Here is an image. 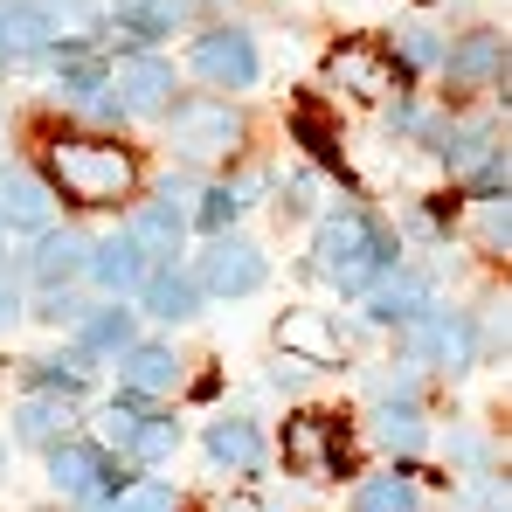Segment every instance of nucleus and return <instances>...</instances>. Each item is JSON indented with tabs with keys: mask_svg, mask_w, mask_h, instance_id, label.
<instances>
[{
	"mask_svg": "<svg viewBox=\"0 0 512 512\" xmlns=\"http://www.w3.org/2000/svg\"><path fill=\"white\" fill-rule=\"evenodd\" d=\"M429 312V284L416 270H402V263H388L374 284H367V319H381V326H409V319H423Z\"/></svg>",
	"mask_w": 512,
	"mask_h": 512,
	"instance_id": "obj_10",
	"label": "nucleus"
},
{
	"mask_svg": "<svg viewBox=\"0 0 512 512\" xmlns=\"http://www.w3.org/2000/svg\"><path fill=\"white\" fill-rule=\"evenodd\" d=\"M104 90L118 97V111H125V118H132V111H167V97H173V63H167V56L132 49V56L104 63Z\"/></svg>",
	"mask_w": 512,
	"mask_h": 512,
	"instance_id": "obj_6",
	"label": "nucleus"
},
{
	"mask_svg": "<svg viewBox=\"0 0 512 512\" xmlns=\"http://www.w3.org/2000/svg\"><path fill=\"white\" fill-rule=\"evenodd\" d=\"M49 49V21H42V7H28V0H0V70L7 63H28V56H42Z\"/></svg>",
	"mask_w": 512,
	"mask_h": 512,
	"instance_id": "obj_14",
	"label": "nucleus"
},
{
	"mask_svg": "<svg viewBox=\"0 0 512 512\" xmlns=\"http://www.w3.org/2000/svg\"><path fill=\"white\" fill-rule=\"evenodd\" d=\"M84 270L97 277V291H111V298H132L139 284H146V256L132 250L125 236H111V243H90V256H84Z\"/></svg>",
	"mask_w": 512,
	"mask_h": 512,
	"instance_id": "obj_12",
	"label": "nucleus"
},
{
	"mask_svg": "<svg viewBox=\"0 0 512 512\" xmlns=\"http://www.w3.org/2000/svg\"><path fill=\"white\" fill-rule=\"evenodd\" d=\"M49 485L70 499V506H104L111 492H118V471L104 464V450H90V443H49Z\"/></svg>",
	"mask_w": 512,
	"mask_h": 512,
	"instance_id": "obj_4",
	"label": "nucleus"
},
{
	"mask_svg": "<svg viewBox=\"0 0 512 512\" xmlns=\"http://www.w3.org/2000/svg\"><path fill=\"white\" fill-rule=\"evenodd\" d=\"M402 56H409V63H443V42H436L429 28H409V35H402Z\"/></svg>",
	"mask_w": 512,
	"mask_h": 512,
	"instance_id": "obj_31",
	"label": "nucleus"
},
{
	"mask_svg": "<svg viewBox=\"0 0 512 512\" xmlns=\"http://www.w3.org/2000/svg\"><path fill=\"white\" fill-rule=\"evenodd\" d=\"M374 436L388 450H416L423 443V409L416 402H374Z\"/></svg>",
	"mask_w": 512,
	"mask_h": 512,
	"instance_id": "obj_25",
	"label": "nucleus"
},
{
	"mask_svg": "<svg viewBox=\"0 0 512 512\" xmlns=\"http://www.w3.org/2000/svg\"><path fill=\"white\" fill-rule=\"evenodd\" d=\"M180 208H167V201H153V208H139L132 215V229H125V243L146 256V263H173L180 256Z\"/></svg>",
	"mask_w": 512,
	"mask_h": 512,
	"instance_id": "obj_15",
	"label": "nucleus"
},
{
	"mask_svg": "<svg viewBox=\"0 0 512 512\" xmlns=\"http://www.w3.org/2000/svg\"><path fill=\"white\" fill-rule=\"evenodd\" d=\"M132 346V312L125 305H104L77 319V353H125Z\"/></svg>",
	"mask_w": 512,
	"mask_h": 512,
	"instance_id": "obj_20",
	"label": "nucleus"
},
{
	"mask_svg": "<svg viewBox=\"0 0 512 512\" xmlns=\"http://www.w3.org/2000/svg\"><path fill=\"white\" fill-rule=\"evenodd\" d=\"M187 63H194L201 84H215V90H250L256 84V42L243 28H208V35H194Z\"/></svg>",
	"mask_w": 512,
	"mask_h": 512,
	"instance_id": "obj_5",
	"label": "nucleus"
},
{
	"mask_svg": "<svg viewBox=\"0 0 512 512\" xmlns=\"http://www.w3.org/2000/svg\"><path fill=\"white\" fill-rule=\"evenodd\" d=\"M353 512H416V485L409 478H367L360 492H353Z\"/></svg>",
	"mask_w": 512,
	"mask_h": 512,
	"instance_id": "obj_26",
	"label": "nucleus"
},
{
	"mask_svg": "<svg viewBox=\"0 0 512 512\" xmlns=\"http://www.w3.org/2000/svg\"><path fill=\"white\" fill-rule=\"evenodd\" d=\"M243 215V201H236V187H201V201H194V222L208 229V236H222L229 222Z\"/></svg>",
	"mask_w": 512,
	"mask_h": 512,
	"instance_id": "obj_29",
	"label": "nucleus"
},
{
	"mask_svg": "<svg viewBox=\"0 0 512 512\" xmlns=\"http://www.w3.org/2000/svg\"><path fill=\"white\" fill-rule=\"evenodd\" d=\"M312 256H319V277H333L340 291H367V284H374L402 250H395L388 229H374L367 215H333V222L319 229Z\"/></svg>",
	"mask_w": 512,
	"mask_h": 512,
	"instance_id": "obj_2",
	"label": "nucleus"
},
{
	"mask_svg": "<svg viewBox=\"0 0 512 512\" xmlns=\"http://www.w3.org/2000/svg\"><path fill=\"white\" fill-rule=\"evenodd\" d=\"M49 180L77 208H118L139 187V160L111 139H56L49 146Z\"/></svg>",
	"mask_w": 512,
	"mask_h": 512,
	"instance_id": "obj_1",
	"label": "nucleus"
},
{
	"mask_svg": "<svg viewBox=\"0 0 512 512\" xmlns=\"http://www.w3.org/2000/svg\"><path fill=\"white\" fill-rule=\"evenodd\" d=\"M111 14H118V28H132V35H173V21L187 14V0H111Z\"/></svg>",
	"mask_w": 512,
	"mask_h": 512,
	"instance_id": "obj_23",
	"label": "nucleus"
},
{
	"mask_svg": "<svg viewBox=\"0 0 512 512\" xmlns=\"http://www.w3.org/2000/svg\"><path fill=\"white\" fill-rule=\"evenodd\" d=\"M118 381H125V395H146V402H160L180 388V360H173V346H125L118 353Z\"/></svg>",
	"mask_w": 512,
	"mask_h": 512,
	"instance_id": "obj_11",
	"label": "nucleus"
},
{
	"mask_svg": "<svg viewBox=\"0 0 512 512\" xmlns=\"http://www.w3.org/2000/svg\"><path fill=\"white\" fill-rule=\"evenodd\" d=\"M167 139L187 160H222L243 146V111L222 97H180V104H167Z\"/></svg>",
	"mask_w": 512,
	"mask_h": 512,
	"instance_id": "obj_3",
	"label": "nucleus"
},
{
	"mask_svg": "<svg viewBox=\"0 0 512 512\" xmlns=\"http://www.w3.org/2000/svg\"><path fill=\"white\" fill-rule=\"evenodd\" d=\"M277 346H284V353H312L319 367H326V360H340V340H333V333H326L312 312H284V326H277Z\"/></svg>",
	"mask_w": 512,
	"mask_h": 512,
	"instance_id": "obj_24",
	"label": "nucleus"
},
{
	"mask_svg": "<svg viewBox=\"0 0 512 512\" xmlns=\"http://www.w3.org/2000/svg\"><path fill=\"white\" fill-rule=\"evenodd\" d=\"M443 160H450V173H478L499 167V146H492V125H457L450 132V146H443Z\"/></svg>",
	"mask_w": 512,
	"mask_h": 512,
	"instance_id": "obj_22",
	"label": "nucleus"
},
{
	"mask_svg": "<svg viewBox=\"0 0 512 512\" xmlns=\"http://www.w3.org/2000/svg\"><path fill=\"white\" fill-rule=\"evenodd\" d=\"M84 256H90L84 236H49V229H42V243H35V256H28V270H35L42 291H63L70 277H84Z\"/></svg>",
	"mask_w": 512,
	"mask_h": 512,
	"instance_id": "obj_18",
	"label": "nucleus"
},
{
	"mask_svg": "<svg viewBox=\"0 0 512 512\" xmlns=\"http://www.w3.org/2000/svg\"><path fill=\"white\" fill-rule=\"evenodd\" d=\"M28 381L42 395H77L90 381V367H84V353H70V360H28Z\"/></svg>",
	"mask_w": 512,
	"mask_h": 512,
	"instance_id": "obj_27",
	"label": "nucleus"
},
{
	"mask_svg": "<svg viewBox=\"0 0 512 512\" xmlns=\"http://www.w3.org/2000/svg\"><path fill=\"white\" fill-rule=\"evenodd\" d=\"M70 429H77L70 395H28V402H14V436H21V443H35V450L63 443Z\"/></svg>",
	"mask_w": 512,
	"mask_h": 512,
	"instance_id": "obj_13",
	"label": "nucleus"
},
{
	"mask_svg": "<svg viewBox=\"0 0 512 512\" xmlns=\"http://www.w3.org/2000/svg\"><path fill=\"white\" fill-rule=\"evenodd\" d=\"M208 457L229 464V471H256V464H263V436H256V423H243V416L208 423Z\"/></svg>",
	"mask_w": 512,
	"mask_h": 512,
	"instance_id": "obj_19",
	"label": "nucleus"
},
{
	"mask_svg": "<svg viewBox=\"0 0 512 512\" xmlns=\"http://www.w3.org/2000/svg\"><path fill=\"white\" fill-rule=\"evenodd\" d=\"M139 291H146V312H153V319H173V326H180V319H194V312H201V298H208V291H201L194 277H180L173 263L146 270V284H139Z\"/></svg>",
	"mask_w": 512,
	"mask_h": 512,
	"instance_id": "obj_16",
	"label": "nucleus"
},
{
	"mask_svg": "<svg viewBox=\"0 0 512 512\" xmlns=\"http://www.w3.org/2000/svg\"><path fill=\"white\" fill-rule=\"evenodd\" d=\"M326 84L346 90V97H367V104H381V97H395V90H402V70H395L381 49H367V42H346L340 56L326 63Z\"/></svg>",
	"mask_w": 512,
	"mask_h": 512,
	"instance_id": "obj_7",
	"label": "nucleus"
},
{
	"mask_svg": "<svg viewBox=\"0 0 512 512\" xmlns=\"http://www.w3.org/2000/svg\"><path fill=\"white\" fill-rule=\"evenodd\" d=\"M284 457H291L305 478H326V471L340 464V450H333V423H326V416H298V423L284 429Z\"/></svg>",
	"mask_w": 512,
	"mask_h": 512,
	"instance_id": "obj_17",
	"label": "nucleus"
},
{
	"mask_svg": "<svg viewBox=\"0 0 512 512\" xmlns=\"http://www.w3.org/2000/svg\"><path fill=\"white\" fill-rule=\"evenodd\" d=\"M229 512H250V506H229Z\"/></svg>",
	"mask_w": 512,
	"mask_h": 512,
	"instance_id": "obj_33",
	"label": "nucleus"
},
{
	"mask_svg": "<svg viewBox=\"0 0 512 512\" xmlns=\"http://www.w3.org/2000/svg\"><path fill=\"white\" fill-rule=\"evenodd\" d=\"M14 312H21V291H14V284H7V277H0V326H7V319H14Z\"/></svg>",
	"mask_w": 512,
	"mask_h": 512,
	"instance_id": "obj_32",
	"label": "nucleus"
},
{
	"mask_svg": "<svg viewBox=\"0 0 512 512\" xmlns=\"http://www.w3.org/2000/svg\"><path fill=\"white\" fill-rule=\"evenodd\" d=\"M478 236L485 250H506V194H478Z\"/></svg>",
	"mask_w": 512,
	"mask_h": 512,
	"instance_id": "obj_30",
	"label": "nucleus"
},
{
	"mask_svg": "<svg viewBox=\"0 0 512 512\" xmlns=\"http://www.w3.org/2000/svg\"><path fill=\"white\" fill-rule=\"evenodd\" d=\"M450 84H492L499 77V35H471L464 49H443Z\"/></svg>",
	"mask_w": 512,
	"mask_h": 512,
	"instance_id": "obj_21",
	"label": "nucleus"
},
{
	"mask_svg": "<svg viewBox=\"0 0 512 512\" xmlns=\"http://www.w3.org/2000/svg\"><path fill=\"white\" fill-rule=\"evenodd\" d=\"M201 291H215V298H250L256 284H263V256L250 243H236V236H215L208 256H201V277H194Z\"/></svg>",
	"mask_w": 512,
	"mask_h": 512,
	"instance_id": "obj_8",
	"label": "nucleus"
},
{
	"mask_svg": "<svg viewBox=\"0 0 512 512\" xmlns=\"http://www.w3.org/2000/svg\"><path fill=\"white\" fill-rule=\"evenodd\" d=\"M49 215H56V187H49V180H35L28 167H0V222H7V229L42 236Z\"/></svg>",
	"mask_w": 512,
	"mask_h": 512,
	"instance_id": "obj_9",
	"label": "nucleus"
},
{
	"mask_svg": "<svg viewBox=\"0 0 512 512\" xmlns=\"http://www.w3.org/2000/svg\"><path fill=\"white\" fill-rule=\"evenodd\" d=\"M104 512H173V492L167 485H153V478H139V485H118Z\"/></svg>",
	"mask_w": 512,
	"mask_h": 512,
	"instance_id": "obj_28",
	"label": "nucleus"
}]
</instances>
